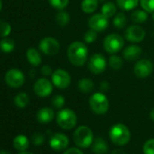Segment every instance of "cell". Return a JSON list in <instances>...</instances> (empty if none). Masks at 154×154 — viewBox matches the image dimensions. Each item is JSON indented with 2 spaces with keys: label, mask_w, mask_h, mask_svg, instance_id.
Returning a JSON list of instances; mask_svg holds the SVG:
<instances>
[{
  "label": "cell",
  "mask_w": 154,
  "mask_h": 154,
  "mask_svg": "<svg viewBox=\"0 0 154 154\" xmlns=\"http://www.w3.org/2000/svg\"><path fill=\"white\" fill-rule=\"evenodd\" d=\"M13 144L16 149L19 151H24L26 150L29 147V140L24 134H19L14 139Z\"/></svg>",
  "instance_id": "cell-19"
},
{
  "label": "cell",
  "mask_w": 154,
  "mask_h": 154,
  "mask_svg": "<svg viewBox=\"0 0 154 154\" xmlns=\"http://www.w3.org/2000/svg\"><path fill=\"white\" fill-rule=\"evenodd\" d=\"M39 49L46 55H54L60 50V43L55 38L47 36L40 41Z\"/></svg>",
  "instance_id": "cell-9"
},
{
  "label": "cell",
  "mask_w": 154,
  "mask_h": 154,
  "mask_svg": "<svg viewBox=\"0 0 154 154\" xmlns=\"http://www.w3.org/2000/svg\"><path fill=\"white\" fill-rule=\"evenodd\" d=\"M32 142L36 146H40L45 142V136L42 133H35L32 136Z\"/></svg>",
  "instance_id": "cell-37"
},
{
  "label": "cell",
  "mask_w": 154,
  "mask_h": 154,
  "mask_svg": "<svg viewBox=\"0 0 154 154\" xmlns=\"http://www.w3.org/2000/svg\"><path fill=\"white\" fill-rule=\"evenodd\" d=\"M99 0H83L81 4L82 10L86 14L94 13L98 8Z\"/></svg>",
  "instance_id": "cell-25"
},
{
  "label": "cell",
  "mask_w": 154,
  "mask_h": 154,
  "mask_svg": "<svg viewBox=\"0 0 154 154\" xmlns=\"http://www.w3.org/2000/svg\"><path fill=\"white\" fill-rule=\"evenodd\" d=\"M18 154H34V153L29 152V151H26V150H24V151H20Z\"/></svg>",
  "instance_id": "cell-43"
},
{
  "label": "cell",
  "mask_w": 154,
  "mask_h": 154,
  "mask_svg": "<svg viewBox=\"0 0 154 154\" xmlns=\"http://www.w3.org/2000/svg\"><path fill=\"white\" fill-rule=\"evenodd\" d=\"M109 135L111 140L118 146L126 145L131 140L130 130L122 123H117L113 125L109 131Z\"/></svg>",
  "instance_id": "cell-2"
},
{
  "label": "cell",
  "mask_w": 154,
  "mask_h": 154,
  "mask_svg": "<svg viewBox=\"0 0 154 154\" xmlns=\"http://www.w3.org/2000/svg\"><path fill=\"white\" fill-rule=\"evenodd\" d=\"M49 144L53 149L56 151H61L65 149L69 145V139L65 134L58 132L51 137Z\"/></svg>",
  "instance_id": "cell-15"
},
{
  "label": "cell",
  "mask_w": 154,
  "mask_h": 154,
  "mask_svg": "<svg viewBox=\"0 0 154 154\" xmlns=\"http://www.w3.org/2000/svg\"><path fill=\"white\" fill-rule=\"evenodd\" d=\"M63 154H84V152L77 148H70L69 149L65 150Z\"/></svg>",
  "instance_id": "cell-39"
},
{
  "label": "cell",
  "mask_w": 154,
  "mask_h": 154,
  "mask_svg": "<svg viewBox=\"0 0 154 154\" xmlns=\"http://www.w3.org/2000/svg\"><path fill=\"white\" fill-rule=\"evenodd\" d=\"M101 13L107 18L112 17L117 13V7L112 2H106L103 5L101 8Z\"/></svg>",
  "instance_id": "cell-24"
},
{
  "label": "cell",
  "mask_w": 154,
  "mask_h": 154,
  "mask_svg": "<svg viewBox=\"0 0 154 154\" xmlns=\"http://www.w3.org/2000/svg\"><path fill=\"white\" fill-rule=\"evenodd\" d=\"M111 154H127V153L122 149H113Z\"/></svg>",
  "instance_id": "cell-41"
},
{
  "label": "cell",
  "mask_w": 154,
  "mask_h": 154,
  "mask_svg": "<svg viewBox=\"0 0 154 154\" xmlns=\"http://www.w3.org/2000/svg\"><path fill=\"white\" fill-rule=\"evenodd\" d=\"M124 36L127 41L131 42V43H140L144 40L146 36V32L145 30L138 26V25H133L129 26L125 30Z\"/></svg>",
  "instance_id": "cell-12"
},
{
  "label": "cell",
  "mask_w": 154,
  "mask_h": 154,
  "mask_svg": "<svg viewBox=\"0 0 154 154\" xmlns=\"http://www.w3.org/2000/svg\"><path fill=\"white\" fill-rule=\"evenodd\" d=\"M100 1H104V0H100Z\"/></svg>",
  "instance_id": "cell-46"
},
{
  "label": "cell",
  "mask_w": 154,
  "mask_h": 154,
  "mask_svg": "<svg viewBox=\"0 0 154 154\" xmlns=\"http://www.w3.org/2000/svg\"><path fill=\"white\" fill-rule=\"evenodd\" d=\"M52 83L58 89H66L71 84V76L67 71L57 69L52 73Z\"/></svg>",
  "instance_id": "cell-7"
},
{
  "label": "cell",
  "mask_w": 154,
  "mask_h": 154,
  "mask_svg": "<svg viewBox=\"0 0 154 154\" xmlns=\"http://www.w3.org/2000/svg\"><path fill=\"white\" fill-rule=\"evenodd\" d=\"M84 39H85V42L86 44H92V43H94L97 39V32L94 31V30H93V29H90V30L86 31L85 34Z\"/></svg>",
  "instance_id": "cell-35"
},
{
  "label": "cell",
  "mask_w": 154,
  "mask_h": 154,
  "mask_svg": "<svg viewBox=\"0 0 154 154\" xmlns=\"http://www.w3.org/2000/svg\"><path fill=\"white\" fill-rule=\"evenodd\" d=\"M41 72H42L43 75L48 76V75H50V74L53 73V71H52V69H51V67L49 65H44L41 68Z\"/></svg>",
  "instance_id": "cell-38"
},
{
  "label": "cell",
  "mask_w": 154,
  "mask_h": 154,
  "mask_svg": "<svg viewBox=\"0 0 154 154\" xmlns=\"http://www.w3.org/2000/svg\"><path fill=\"white\" fill-rule=\"evenodd\" d=\"M48 1L49 4L57 10L64 9L69 4V0H48Z\"/></svg>",
  "instance_id": "cell-32"
},
{
  "label": "cell",
  "mask_w": 154,
  "mask_h": 154,
  "mask_svg": "<svg viewBox=\"0 0 154 154\" xmlns=\"http://www.w3.org/2000/svg\"><path fill=\"white\" fill-rule=\"evenodd\" d=\"M2 7H3V3H2V0H0V11L2 9Z\"/></svg>",
  "instance_id": "cell-45"
},
{
  "label": "cell",
  "mask_w": 154,
  "mask_h": 154,
  "mask_svg": "<svg viewBox=\"0 0 154 154\" xmlns=\"http://www.w3.org/2000/svg\"><path fill=\"white\" fill-rule=\"evenodd\" d=\"M11 30V26L8 22L0 19V37H8L10 35Z\"/></svg>",
  "instance_id": "cell-31"
},
{
  "label": "cell",
  "mask_w": 154,
  "mask_h": 154,
  "mask_svg": "<svg viewBox=\"0 0 154 154\" xmlns=\"http://www.w3.org/2000/svg\"><path fill=\"white\" fill-rule=\"evenodd\" d=\"M67 57L70 63L76 67L85 65L88 59L87 45L80 41L71 43L67 49Z\"/></svg>",
  "instance_id": "cell-1"
},
{
  "label": "cell",
  "mask_w": 154,
  "mask_h": 154,
  "mask_svg": "<svg viewBox=\"0 0 154 154\" xmlns=\"http://www.w3.org/2000/svg\"><path fill=\"white\" fill-rule=\"evenodd\" d=\"M51 103H52V105H53L54 108H56V109H61V108L64 105V103H65V99H64L63 96H62V95H60V94H56V95H54V96L52 98Z\"/></svg>",
  "instance_id": "cell-34"
},
{
  "label": "cell",
  "mask_w": 154,
  "mask_h": 154,
  "mask_svg": "<svg viewBox=\"0 0 154 154\" xmlns=\"http://www.w3.org/2000/svg\"><path fill=\"white\" fill-rule=\"evenodd\" d=\"M55 22L59 26H66L70 22L69 13L63 10H60L55 16Z\"/></svg>",
  "instance_id": "cell-26"
},
{
  "label": "cell",
  "mask_w": 154,
  "mask_h": 154,
  "mask_svg": "<svg viewBox=\"0 0 154 154\" xmlns=\"http://www.w3.org/2000/svg\"><path fill=\"white\" fill-rule=\"evenodd\" d=\"M140 4L147 13H154V0H140Z\"/></svg>",
  "instance_id": "cell-33"
},
{
  "label": "cell",
  "mask_w": 154,
  "mask_h": 154,
  "mask_svg": "<svg viewBox=\"0 0 154 154\" xmlns=\"http://www.w3.org/2000/svg\"><path fill=\"white\" fill-rule=\"evenodd\" d=\"M124 46L123 37L116 33L108 35L103 40V48L104 50L111 54H117Z\"/></svg>",
  "instance_id": "cell-6"
},
{
  "label": "cell",
  "mask_w": 154,
  "mask_h": 154,
  "mask_svg": "<svg viewBox=\"0 0 154 154\" xmlns=\"http://www.w3.org/2000/svg\"><path fill=\"white\" fill-rule=\"evenodd\" d=\"M113 26L118 29H123L127 25V17L123 13H117L113 18Z\"/></svg>",
  "instance_id": "cell-28"
},
{
  "label": "cell",
  "mask_w": 154,
  "mask_h": 154,
  "mask_svg": "<svg viewBox=\"0 0 154 154\" xmlns=\"http://www.w3.org/2000/svg\"><path fill=\"white\" fill-rule=\"evenodd\" d=\"M108 63H109L110 67L113 70H120L123 64V61H122V57H120L119 55H116L115 54H112V56H110Z\"/></svg>",
  "instance_id": "cell-30"
},
{
  "label": "cell",
  "mask_w": 154,
  "mask_h": 154,
  "mask_svg": "<svg viewBox=\"0 0 154 154\" xmlns=\"http://www.w3.org/2000/svg\"><path fill=\"white\" fill-rule=\"evenodd\" d=\"M77 87L83 94H90L94 89V83L90 78H83L79 80L78 84H77Z\"/></svg>",
  "instance_id": "cell-20"
},
{
  "label": "cell",
  "mask_w": 154,
  "mask_h": 154,
  "mask_svg": "<svg viewBox=\"0 0 154 154\" xmlns=\"http://www.w3.org/2000/svg\"><path fill=\"white\" fill-rule=\"evenodd\" d=\"M107 66V61L102 54H94L88 60V69L94 74L102 73Z\"/></svg>",
  "instance_id": "cell-8"
},
{
  "label": "cell",
  "mask_w": 154,
  "mask_h": 154,
  "mask_svg": "<svg viewBox=\"0 0 154 154\" xmlns=\"http://www.w3.org/2000/svg\"><path fill=\"white\" fill-rule=\"evenodd\" d=\"M140 0H116L119 8L124 11H131L137 8Z\"/></svg>",
  "instance_id": "cell-22"
},
{
  "label": "cell",
  "mask_w": 154,
  "mask_h": 154,
  "mask_svg": "<svg viewBox=\"0 0 154 154\" xmlns=\"http://www.w3.org/2000/svg\"><path fill=\"white\" fill-rule=\"evenodd\" d=\"M72 139L77 146L85 149L93 144L94 133L89 127L82 125L74 131Z\"/></svg>",
  "instance_id": "cell-3"
},
{
  "label": "cell",
  "mask_w": 154,
  "mask_h": 154,
  "mask_svg": "<svg viewBox=\"0 0 154 154\" xmlns=\"http://www.w3.org/2000/svg\"><path fill=\"white\" fill-rule=\"evenodd\" d=\"M0 154H10V153L6 150H0Z\"/></svg>",
  "instance_id": "cell-44"
},
{
  "label": "cell",
  "mask_w": 154,
  "mask_h": 154,
  "mask_svg": "<svg viewBox=\"0 0 154 154\" xmlns=\"http://www.w3.org/2000/svg\"><path fill=\"white\" fill-rule=\"evenodd\" d=\"M149 117L152 121H154V109H152L149 112Z\"/></svg>",
  "instance_id": "cell-42"
},
{
  "label": "cell",
  "mask_w": 154,
  "mask_h": 154,
  "mask_svg": "<svg viewBox=\"0 0 154 154\" xmlns=\"http://www.w3.org/2000/svg\"><path fill=\"white\" fill-rule=\"evenodd\" d=\"M53 83L45 78L38 79L34 85V92L35 94L42 98L49 96L53 92Z\"/></svg>",
  "instance_id": "cell-14"
},
{
  "label": "cell",
  "mask_w": 154,
  "mask_h": 154,
  "mask_svg": "<svg viewBox=\"0 0 154 154\" xmlns=\"http://www.w3.org/2000/svg\"><path fill=\"white\" fill-rule=\"evenodd\" d=\"M131 19L134 24H143L148 20V13L143 9L134 10L131 15Z\"/></svg>",
  "instance_id": "cell-23"
},
{
  "label": "cell",
  "mask_w": 154,
  "mask_h": 154,
  "mask_svg": "<svg viewBox=\"0 0 154 154\" xmlns=\"http://www.w3.org/2000/svg\"><path fill=\"white\" fill-rule=\"evenodd\" d=\"M36 118L37 121L41 123H49L54 118V112L52 108L44 107L38 111Z\"/></svg>",
  "instance_id": "cell-17"
},
{
  "label": "cell",
  "mask_w": 154,
  "mask_h": 154,
  "mask_svg": "<svg viewBox=\"0 0 154 154\" xmlns=\"http://www.w3.org/2000/svg\"><path fill=\"white\" fill-rule=\"evenodd\" d=\"M56 122L63 130H71L77 123V116L71 109H63L56 114Z\"/></svg>",
  "instance_id": "cell-5"
},
{
  "label": "cell",
  "mask_w": 154,
  "mask_h": 154,
  "mask_svg": "<svg viewBox=\"0 0 154 154\" xmlns=\"http://www.w3.org/2000/svg\"><path fill=\"white\" fill-rule=\"evenodd\" d=\"M109 18L104 17L102 13L92 16L88 20V26L90 29L98 32H103L109 26Z\"/></svg>",
  "instance_id": "cell-13"
},
{
  "label": "cell",
  "mask_w": 154,
  "mask_h": 154,
  "mask_svg": "<svg viewBox=\"0 0 154 154\" xmlns=\"http://www.w3.org/2000/svg\"><path fill=\"white\" fill-rule=\"evenodd\" d=\"M142 54V49L137 45H130L126 46L122 51V55L126 61H136Z\"/></svg>",
  "instance_id": "cell-16"
},
{
  "label": "cell",
  "mask_w": 154,
  "mask_h": 154,
  "mask_svg": "<svg viewBox=\"0 0 154 154\" xmlns=\"http://www.w3.org/2000/svg\"><path fill=\"white\" fill-rule=\"evenodd\" d=\"M5 81L12 88H19L25 83V74L18 69L9 70L5 76Z\"/></svg>",
  "instance_id": "cell-10"
},
{
  "label": "cell",
  "mask_w": 154,
  "mask_h": 154,
  "mask_svg": "<svg viewBox=\"0 0 154 154\" xmlns=\"http://www.w3.org/2000/svg\"><path fill=\"white\" fill-rule=\"evenodd\" d=\"M144 154H154V139L147 140L143 145Z\"/></svg>",
  "instance_id": "cell-36"
},
{
  "label": "cell",
  "mask_w": 154,
  "mask_h": 154,
  "mask_svg": "<svg viewBox=\"0 0 154 154\" xmlns=\"http://www.w3.org/2000/svg\"><path fill=\"white\" fill-rule=\"evenodd\" d=\"M14 102H15V104L18 108L23 109V108L26 107L27 104L29 103V96L26 93H20L15 97Z\"/></svg>",
  "instance_id": "cell-27"
},
{
  "label": "cell",
  "mask_w": 154,
  "mask_h": 154,
  "mask_svg": "<svg viewBox=\"0 0 154 154\" xmlns=\"http://www.w3.org/2000/svg\"><path fill=\"white\" fill-rule=\"evenodd\" d=\"M110 88V85L107 83V82H103V83H101V85H100V89L102 90V91H107L108 89Z\"/></svg>",
  "instance_id": "cell-40"
},
{
  "label": "cell",
  "mask_w": 154,
  "mask_h": 154,
  "mask_svg": "<svg viewBox=\"0 0 154 154\" xmlns=\"http://www.w3.org/2000/svg\"><path fill=\"white\" fill-rule=\"evenodd\" d=\"M26 58L28 62L34 65V66H38L42 63V57L40 53L35 49V48H29L26 52Z\"/></svg>",
  "instance_id": "cell-21"
},
{
  "label": "cell",
  "mask_w": 154,
  "mask_h": 154,
  "mask_svg": "<svg viewBox=\"0 0 154 154\" xmlns=\"http://www.w3.org/2000/svg\"><path fill=\"white\" fill-rule=\"evenodd\" d=\"M92 150L95 154H107L108 144L106 140L103 138H96L93 142Z\"/></svg>",
  "instance_id": "cell-18"
},
{
  "label": "cell",
  "mask_w": 154,
  "mask_h": 154,
  "mask_svg": "<svg viewBox=\"0 0 154 154\" xmlns=\"http://www.w3.org/2000/svg\"><path fill=\"white\" fill-rule=\"evenodd\" d=\"M152 71L153 64L148 59H140L137 61L133 67V72L139 78H146L151 74Z\"/></svg>",
  "instance_id": "cell-11"
},
{
  "label": "cell",
  "mask_w": 154,
  "mask_h": 154,
  "mask_svg": "<svg viewBox=\"0 0 154 154\" xmlns=\"http://www.w3.org/2000/svg\"><path fill=\"white\" fill-rule=\"evenodd\" d=\"M0 48H1V50L4 52V53H11L14 48H15V42L14 40L10 39V38H7L5 37L1 43H0Z\"/></svg>",
  "instance_id": "cell-29"
},
{
  "label": "cell",
  "mask_w": 154,
  "mask_h": 154,
  "mask_svg": "<svg viewBox=\"0 0 154 154\" xmlns=\"http://www.w3.org/2000/svg\"><path fill=\"white\" fill-rule=\"evenodd\" d=\"M89 105L91 110L98 114L103 115L105 114L110 107V103L106 95L103 93H95L89 99Z\"/></svg>",
  "instance_id": "cell-4"
}]
</instances>
